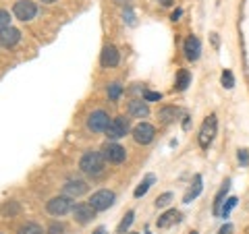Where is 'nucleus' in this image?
Listing matches in <instances>:
<instances>
[{
	"label": "nucleus",
	"mask_w": 249,
	"mask_h": 234,
	"mask_svg": "<svg viewBox=\"0 0 249 234\" xmlns=\"http://www.w3.org/2000/svg\"><path fill=\"white\" fill-rule=\"evenodd\" d=\"M104 155L102 151H85L81 155V160H79V168H81V172L85 174H89V176H100L104 172Z\"/></svg>",
	"instance_id": "nucleus-1"
},
{
	"label": "nucleus",
	"mask_w": 249,
	"mask_h": 234,
	"mask_svg": "<svg viewBox=\"0 0 249 234\" xmlns=\"http://www.w3.org/2000/svg\"><path fill=\"white\" fill-rule=\"evenodd\" d=\"M216 131H218V118H216V114H210L208 118L204 120V124H201L199 137H197L201 150H208V147L212 145L214 137H216Z\"/></svg>",
	"instance_id": "nucleus-2"
},
{
	"label": "nucleus",
	"mask_w": 249,
	"mask_h": 234,
	"mask_svg": "<svg viewBox=\"0 0 249 234\" xmlns=\"http://www.w3.org/2000/svg\"><path fill=\"white\" fill-rule=\"evenodd\" d=\"M114 199H116V195L112 191H108V189H100L96 191L89 197V205L96 209V212H106L108 207H112L114 205Z\"/></svg>",
	"instance_id": "nucleus-3"
},
{
	"label": "nucleus",
	"mask_w": 249,
	"mask_h": 234,
	"mask_svg": "<svg viewBox=\"0 0 249 234\" xmlns=\"http://www.w3.org/2000/svg\"><path fill=\"white\" fill-rule=\"evenodd\" d=\"M46 209H48L50 216L60 217V216H65L69 212H73V201H71V197H67V195H58V197H52L48 201Z\"/></svg>",
	"instance_id": "nucleus-4"
},
{
	"label": "nucleus",
	"mask_w": 249,
	"mask_h": 234,
	"mask_svg": "<svg viewBox=\"0 0 249 234\" xmlns=\"http://www.w3.org/2000/svg\"><path fill=\"white\" fill-rule=\"evenodd\" d=\"M13 15L17 17L19 21H31L37 15V6L36 2H31V0H17L13 6Z\"/></svg>",
	"instance_id": "nucleus-5"
},
{
	"label": "nucleus",
	"mask_w": 249,
	"mask_h": 234,
	"mask_svg": "<svg viewBox=\"0 0 249 234\" xmlns=\"http://www.w3.org/2000/svg\"><path fill=\"white\" fill-rule=\"evenodd\" d=\"M127 133H129V118H124V116H116V118H112L110 124H108L106 137L112 139V141H116V139L127 135Z\"/></svg>",
	"instance_id": "nucleus-6"
},
{
	"label": "nucleus",
	"mask_w": 249,
	"mask_h": 234,
	"mask_svg": "<svg viewBox=\"0 0 249 234\" xmlns=\"http://www.w3.org/2000/svg\"><path fill=\"white\" fill-rule=\"evenodd\" d=\"M102 155H104V160L110 162V164H123L124 158H127V151H124L123 145H119V143L112 141V143H104Z\"/></svg>",
	"instance_id": "nucleus-7"
},
{
	"label": "nucleus",
	"mask_w": 249,
	"mask_h": 234,
	"mask_svg": "<svg viewBox=\"0 0 249 234\" xmlns=\"http://www.w3.org/2000/svg\"><path fill=\"white\" fill-rule=\"evenodd\" d=\"M112 118H108V114L104 110H93L88 118V129L91 133H106L108 124H110Z\"/></svg>",
	"instance_id": "nucleus-8"
},
{
	"label": "nucleus",
	"mask_w": 249,
	"mask_h": 234,
	"mask_svg": "<svg viewBox=\"0 0 249 234\" xmlns=\"http://www.w3.org/2000/svg\"><path fill=\"white\" fill-rule=\"evenodd\" d=\"M154 137H156V129L152 127L150 122H139L137 127H133V139H135V143L147 145V143L154 141Z\"/></svg>",
	"instance_id": "nucleus-9"
},
{
	"label": "nucleus",
	"mask_w": 249,
	"mask_h": 234,
	"mask_svg": "<svg viewBox=\"0 0 249 234\" xmlns=\"http://www.w3.org/2000/svg\"><path fill=\"white\" fill-rule=\"evenodd\" d=\"M88 191V183L81 181V178H69V181L62 184V195L67 197H81V195Z\"/></svg>",
	"instance_id": "nucleus-10"
},
{
	"label": "nucleus",
	"mask_w": 249,
	"mask_h": 234,
	"mask_svg": "<svg viewBox=\"0 0 249 234\" xmlns=\"http://www.w3.org/2000/svg\"><path fill=\"white\" fill-rule=\"evenodd\" d=\"M183 52H185V58L187 60L196 62L199 58V54H201V42H199V37L197 35H187V40L183 44Z\"/></svg>",
	"instance_id": "nucleus-11"
},
{
	"label": "nucleus",
	"mask_w": 249,
	"mask_h": 234,
	"mask_svg": "<svg viewBox=\"0 0 249 234\" xmlns=\"http://www.w3.org/2000/svg\"><path fill=\"white\" fill-rule=\"evenodd\" d=\"M96 209H93L89 203H77L73 207V217H75V222H79V224H89L93 217H96Z\"/></svg>",
	"instance_id": "nucleus-12"
},
{
	"label": "nucleus",
	"mask_w": 249,
	"mask_h": 234,
	"mask_svg": "<svg viewBox=\"0 0 249 234\" xmlns=\"http://www.w3.org/2000/svg\"><path fill=\"white\" fill-rule=\"evenodd\" d=\"M119 60H121L119 50H116L114 46L106 44L104 48H102V54H100V62H102V67H106V68L116 67V65H119Z\"/></svg>",
	"instance_id": "nucleus-13"
},
{
	"label": "nucleus",
	"mask_w": 249,
	"mask_h": 234,
	"mask_svg": "<svg viewBox=\"0 0 249 234\" xmlns=\"http://www.w3.org/2000/svg\"><path fill=\"white\" fill-rule=\"evenodd\" d=\"M21 40V31L15 29V27H9L4 31H0V46L2 48H13V46H17Z\"/></svg>",
	"instance_id": "nucleus-14"
},
{
	"label": "nucleus",
	"mask_w": 249,
	"mask_h": 234,
	"mask_svg": "<svg viewBox=\"0 0 249 234\" xmlns=\"http://www.w3.org/2000/svg\"><path fill=\"white\" fill-rule=\"evenodd\" d=\"M129 116H133V118H145L147 114H150V108H147V102L143 100H133V102H129Z\"/></svg>",
	"instance_id": "nucleus-15"
},
{
	"label": "nucleus",
	"mask_w": 249,
	"mask_h": 234,
	"mask_svg": "<svg viewBox=\"0 0 249 234\" xmlns=\"http://www.w3.org/2000/svg\"><path fill=\"white\" fill-rule=\"evenodd\" d=\"M178 220H181V214L177 212V209H168V212H164L160 217H158V228H168V226H173V224H177Z\"/></svg>",
	"instance_id": "nucleus-16"
},
{
	"label": "nucleus",
	"mask_w": 249,
	"mask_h": 234,
	"mask_svg": "<svg viewBox=\"0 0 249 234\" xmlns=\"http://www.w3.org/2000/svg\"><path fill=\"white\" fill-rule=\"evenodd\" d=\"M231 189V181H227L222 186H220V191L216 193V199H214V216H220V209H222V203H224V197H227V193Z\"/></svg>",
	"instance_id": "nucleus-17"
},
{
	"label": "nucleus",
	"mask_w": 249,
	"mask_h": 234,
	"mask_svg": "<svg viewBox=\"0 0 249 234\" xmlns=\"http://www.w3.org/2000/svg\"><path fill=\"white\" fill-rule=\"evenodd\" d=\"M191 85V73L185 71V68H181V71L177 73V81H175V89L177 91H185L187 87Z\"/></svg>",
	"instance_id": "nucleus-18"
},
{
	"label": "nucleus",
	"mask_w": 249,
	"mask_h": 234,
	"mask_svg": "<svg viewBox=\"0 0 249 234\" xmlns=\"http://www.w3.org/2000/svg\"><path fill=\"white\" fill-rule=\"evenodd\" d=\"M154 183H156V176H154V174H147V176L143 178V181H142V184H139L137 189H135V193H133V195H135V199L143 197V195H145L147 191H150V186H152Z\"/></svg>",
	"instance_id": "nucleus-19"
},
{
	"label": "nucleus",
	"mask_w": 249,
	"mask_h": 234,
	"mask_svg": "<svg viewBox=\"0 0 249 234\" xmlns=\"http://www.w3.org/2000/svg\"><path fill=\"white\" fill-rule=\"evenodd\" d=\"M199 193H201V176L196 174V178H193V189H189V193L185 195V199H183V201H185V203H191V201L196 199Z\"/></svg>",
	"instance_id": "nucleus-20"
},
{
	"label": "nucleus",
	"mask_w": 249,
	"mask_h": 234,
	"mask_svg": "<svg viewBox=\"0 0 249 234\" xmlns=\"http://www.w3.org/2000/svg\"><path fill=\"white\" fill-rule=\"evenodd\" d=\"M17 234H44V228L36 222H25L23 226H19Z\"/></svg>",
	"instance_id": "nucleus-21"
},
{
	"label": "nucleus",
	"mask_w": 249,
	"mask_h": 234,
	"mask_svg": "<svg viewBox=\"0 0 249 234\" xmlns=\"http://www.w3.org/2000/svg\"><path fill=\"white\" fill-rule=\"evenodd\" d=\"M133 220H135V212H133V209H129V212L124 214V217L121 220V224H119V228H116V232H119V234H124V232L131 228Z\"/></svg>",
	"instance_id": "nucleus-22"
},
{
	"label": "nucleus",
	"mask_w": 249,
	"mask_h": 234,
	"mask_svg": "<svg viewBox=\"0 0 249 234\" xmlns=\"http://www.w3.org/2000/svg\"><path fill=\"white\" fill-rule=\"evenodd\" d=\"M177 114H178V108H175V106H166V108H162V110L158 112V118H160L162 122H173Z\"/></svg>",
	"instance_id": "nucleus-23"
},
{
	"label": "nucleus",
	"mask_w": 249,
	"mask_h": 234,
	"mask_svg": "<svg viewBox=\"0 0 249 234\" xmlns=\"http://www.w3.org/2000/svg\"><path fill=\"white\" fill-rule=\"evenodd\" d=\"M19 212H21V207H19L17 201H6V203L0 207V214L2 216H17Z\"/></svg>",
	"instance_id": "nucleus-24"
},
{
	"label": "nucleus",
	"mask_w": 249,
	"mask_h": 234,
	"mask_svg": "<svg viewBox=\"0 0 249 234\" xmlns=\"http://www.w3.org/2000/svg\"><path fill=\"white\" fill-rule=\"evenodd\" d=\"M220 81H222V85H224L227 89H232V87H235V77H232V73L229 71V68H224V71H222Z\"/></svg>",
	"instance_id": "nucleus-25"
},
{
	"label": "nucleus",
	"mask_w": 249,
	"mask_h": 234,
	"mask_svg": "<svg viewBox=\"0 0 249 234\" xmlns=\"http://www.w3.org/2000/svg\"><path fill=\"white\" fill-rule=\"evenodd\" d=\"M121 93H123V85L121 83H110V85H108V98H110V100H114V102H116V100H119L121 98Z\"/></svg>",
	"instance_id": "nucleus-26"
},
{
	"label": "nucleus",
	"mask_w": 249,
	"mask_h": 234,
	"mask_svg": "<svg viewBox=\"0 0 249 234\" xmlns=\"http://www.w3.org/2000/svg\"><path fill=\"white\" fill-rule=\"evenodd\" d=\"M9 27H11V13L4 11V9H0V31L9 29Z\"/></svg>",
	"instance_id": "nucleus-27"
},
{
	"label": "nucleus",
	"mask_w": 249,
	"mask_h": 234,
	"mask_svg": "<svg viewBox=\"0 0 249 234\" xmlns=\"http://www.w3.org/2000/svg\"><path fill=\"white\" fill-rule=\"evenodd\" d=\"M235 205H237V197H229V199H227V203H224L222 209H220V216H222V217H227V216L232 212V207H235Z\"/></svg>",
	"instance_id": "nucleus-28"
},
{
	"label": "nucleus",
	"mask_w": 249,
	"mask_h": 234,
	"mask_svg": "<svg viewBox=\"0 0 249 234\" xmlns=\"http://www.w3.org/2000/svg\"><path fill=\"white\" fill-rule=\"evenodd\" d=\"M170 201H173V193H162L158 199H156V207H166Z\"/></svg>",
	"instance_id": "nucleus-29"
},
{
	"label": "nucleus",
	"mask_w": 249,
	"mask_h": 234,
	"mask_svg": "<svg viewBox=\"0 0 249 234\" xmlns=\"http://www.w3.org/2000/svg\"><path fill=\"white\" fill-rule=\"evenodd\" d=\"M162 93L160 91H143V102H160Z\"/></svg>",
	"instance_id": "nucleus-30"
},
{
	"label": "nucleus",
	"mask_w": 249,
	"mask_h": 234,
	"mask_svg": "<svg viewBox=\"0 0 249 234\" xmlns=\"http://www.w3.org/2000/svg\"><path fill=\"white\" fill-rule=\"evenodd\" d=\"M48 234H65V226H62L60 222H52L48 226Z\"/></svg>",
	"instance_id": "nucleus-31"
},
{
	"label": "nucleus",
	"mask_w": 249,
	"mask_h": 234,
	"mask_svg": "<svg viewBox=\"0 0 249 234\" xmlns=\"http://www.w3.org/2000/svg\"><path fill=\"white\" fill-rule=\"evenodd\" d=\"M123 19L127 21V25H135V15H133V11H131L129 6H127V9H124V13H123Z\"/></svg>",
	"instance_id": "nucleus-32"
},
{
	"label": "nucleus",
	"mask_w": 249,
	"mask_h": 234,
	"mask_svg": "<svg viewBox=\"0 0 249 234\" xmlns=\"http://www.w3.org/2000/svg\"><path fill=\"white\" fill-rule=\"evenodd\" d=\"M239 162L243 164V166H247V164H249V153H247V150H239Z\"/></svg>",
	"instance_id": "nucleus-33"
},
{
	"label": "nucleus",
	"mask_w": 249,
	"mask_h": 234,
	"mask_svg": "<svg viewBox=\"0 0 249 234\" xmlns=\"http://www.w3.org/2000/svg\"><path fill=\"white\" fill-rule=\"evenodd\" d=\"M218 234H232V226L231 224H224L220 230H218Z\"/></svg>",
	"instance_id": "nucleus-34"
},
{
	"label": "nucleus",
	"mask_w": 249,
	"mask_h": 234,
	"mask_svg": "<svg viewBox=\"0 0 249 234\" xmlns=\"http://www.w3.org/2000/svg\"><path fill=\"white\" fill-rule=\"evenodd\" d=\"M181 15H183V11H181V9H177L173 15H170V21H178V19H181Z\"/></svg>",
	"instance_id": "nucleus-35"
},
{
	"label": "nucleus",
	"mask_w": 249,
	"mask_h": 234,
	"mask_svg": "<svg viewBox=\"0 0 249 234\" xmlns=\"http://www.w3.org/2000/svg\"><path fill=\"white\" fill-rule=\"evenodd\" d=\"M189 124H191V116H185V120H183V129L187 131V129H189Z\"/></svg>",
	"instance_id": "nucleus-36"
},
{
	"label": "nucleus",
	"mask_w": 249,
	"mask_h": 234,
	"mask_svg": "<svg viewBox=\"0 0 249 234\" xmlns=\"http://www.w3.org/2000/svg\"><path fill=\"white\" fill-rule=\"evenodd\" d=\"M93 234H108V232H106L104 226H100V228H96V232H93Z\"/></svg>",
	"instance_id": "nucleus-37"
},
{
	"label": "nucleus",
	"mask_w": 249,
	"mask_h": 234,
	"mask_svg": "<svg viewBox=\"0 0 249 234\" xmlns=\"http://www.w3.org/2000/svg\"><path fill=\"white\" fill-rule=\"evenodd\" d=\"M160 4L162 6H170V4H173V0H160Z\"/></svg>",
	"instance_id": "nucleus-38"
},
{
	"label": "nucleus",
	"mask_w": 249,
	"mask_h": 234,
	"mask_svg": "<svg viewBox=\"0 0 249 234\" xmlns=\"http://www.w3.org/2000/svg\"><path fill=\"white\" fill-rule=\"evenodd\" d=\"M42 2H46V4H54V2H58V0H42Z\"/></svg>",
	"instance_id": "nucleus-39"
},
{
	"label": "nucleus",
	"mask_w": 249,
	"mask_h": 234,
	"mask_svg": "<svg viewBox=\"0 0 249 234\" xmlns=\"http://www.w3.org/2000/svg\"><path fill=\"white\" fill-rule=\"evenodd\" d=\"M116 2H121V4H124V2H131V0H116Z\"/></svg>",
	"instance_id": "nucleus-40"
},
{
	"label": "nucleus",
	"mask_w": 249,
	"mask_h": 234,
	"mask_svg": "<svg viewBox=\"0 0 249 234\" xmlns=\"http://www.w3.org/2000/svg\"><path fill=\"white\" fill-rule=\"evenodd\" d=\"M191 234H197V232H196V230H193V232H191Z\"/></svg>",
	"instance_id": "nucleus-41"
}]
</instances>
